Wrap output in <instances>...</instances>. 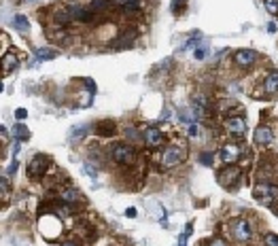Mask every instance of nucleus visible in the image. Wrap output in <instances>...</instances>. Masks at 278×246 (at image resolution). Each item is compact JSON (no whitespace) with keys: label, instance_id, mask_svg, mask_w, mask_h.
<instances>
[{"label":"nucleus","instance_id":"f257e3e1","mask_svg":"<svg viewBox=\"0 0 278 246\" xmlns=\"http://www.w3.org/2000/svg\"><path fill=\"white\" fill-rule=\"evenodd\" d=\"M253 198L259 204H263V206H274V204L278 202V185L268 182V180L257 182L253 189Z\"/></svg>","mask_w":278,"mask_h":246},{"label":"nucleus","instance_id":"f03ea898","mask_svg":"<svg viewBox=\"0 0 278 246\" xmlns=\"http://www.w3.org/2000/svg\"><path fill=\"white\" fill-rule=\"evenodd\" d=\"M39 231L45 240H55L60 234H62V221L55 216L53 212L51 214H42L39 219Z\"/></svg>","mask_w":278,"mask_h":246},{"label":"nucleus","instance_id":"7ed1b4c3","mask_svg":"<svg viewBox=\"0 0 278 246\" xmlns=\"http://www.w3.org/2000/svg\"><path fill=\"white\" fill-rule=\"evenodd\" d=\"M49 166H51V161H49V157L45 155V153H37V155L30 159L26 172H28V176H30V178H40V176H45V174H47Z\"/></svg>","mask_w":278,"mask_h":246},{"label":"nucleus","instance_id":"20e7f679","mask_svg":"<svg viewBox=\"0 0 278 246\" xmlns=\"http://www.w3.org/2000/svg\"><path fill=\"white\" fill-rule=\"evenodd\" d=\"M111 157H113V161L115 164H119V166H132L134 161H136V151L132 149L130 144H115L111 149Z\"/></svg>","mask_w":278,"mask_h":246},{"label":"nucleus","instance_id":"39448f33","mask_svg":"<svg viewBox=\"0 0 278 246\" xmlns=\"http://www.w3.org/2000/svg\"><path fill=\"white\" fill-rule=\"evenodd\" d=\"M242 178V170L236 166V164H232V166H225L223 170L219 172V182L223 185L225 189H236L238 187V182Z\"/></svg>","mask_w":278,"mask_h":246},{"label":"nucleus","instance_id":"423d86ee","mask_svg":"<svg viewBox=\"0 0 278 246\" xmlns=\"http://www.w3.org/2000/svg\"><path fill=\"white\" fill-rule=\"evenodd\" d=\"M230 229H232V236L236 238L238 242H248V240L253 238V227H251V223H248L246 219H236V221H232Z\"/></svg>","mask_w":278,"mask_h":246},{"label":"nucleus","instance_id":"0eeeda50","mask_svg":"<svg viewBox=\"0 0 278 246\" xmlns=\"http://www.w3.org/2000/svg\"><path fill=\"white\" fill-rule=\"evenodd\" d=\"M240 157H242V146L236 144V142H227V144L221 146V151H219V159L223 161L225 166L236 164Z\"/></svg>","mask_w":278,"mask_h":246},{"label":"nucleus","instance_id":"6e6552de","mask_svg":"<svg viewBox=\"0 0 278 246\" xmlns=\"http://www.w3.org/2000/svg\"><path fill=\"white\" fill-rule=\"evenodd\" d=\"M185 161V151L181 146H168L161 155V166L163 168H176Z\"/></svg>","mask_w":278,"mask_h":246},{"label":"nucleus","instance_id":"1a4fd4ad","mask_svg":"<svg viewBox=\"0 0 278 246\" xmlns=\"http://www.w3.org/2000/svg\"><path fill=\"white\" fill-rule=\"evenodd\" d=\"M259 53L253 51V49H238L236 55H234V62L240 66V68H251L255 62H257Z\"/></svg>","mask_w":278,"mask_h":246},{"label":"nucleus","instance_id":"9d476101","mask_svg":"<svg viewBox=\"0 0 278 246\" xmlns=\"http://www.w3.org/2000/svg\"><path fill=\"white\" fill-rule=\"evenodd\" d=\"M225 132H230L232 136H244L246 132V121L242 117H227L223 121Z\"/></svg>","mask_w":278,"mask_h":246},{"label":"nucleus","instance_id":"9b49d317","mask_svg":"<svg viewBox=\"0 0 278 246\" xmlns=\"http://www.w3.org/2000/svg\"><path fill=\"white\" fill-rule=\"evenodd\" d=\"M19 66V55L15 51H6L0 60V74H9Z\"/></svg>","mask_w":278,"mask_h":246},{"label":"nucleus","instance_id":"f8f14e48","mask_svg":"<svg viewBox=\"0 0 278 246\" xmlns=\"http://www.w3.org/2000/svg\"><path fill=\"white\" fill-rule=\"evenodd\" d=\"M145 142L151 146V149H158V146H161L163 142H166V138H163V134H161V130H158V128H149L147 132H145Z\"/></svg>","mask_w":278,"mask_h":246},{"label":"nucleus","instance_id":"ddd939ff","mask_svg":"<svg viewBox=\"0 0 278 246\" xmlns=\"http://www.w3.org/2000/svg\"><path fill=\"white\" fill-rule=\"evenodd\" d=\"M255 144L257 146H266V144H270L274 140V134H272V130L268 128V125H259L257 130H255Z\"/></svg>","mask_w":278,"mask_h":246},{"label":"nucleus","instance_id":"4468645a","mask_svg":"<svg viewBox=\"0 0 278 246\" xmlns=\"http://www.w3.org/2000/svg\"><path fill=\"white\" fill-rule=\"evenodd\" d=\"M96 134L98 136H106V138H113L117 134V125L113 121H100L96 125Z\"/></svg>","mask_w":278,"mask_h":246},{"label":"nucleus","instance_id":"2eb2a0df","mask_svg":"<svg viewBox=\"0 0 278 246\" xmlns=\"http://www.w3.org/2000/svg\"><path fill=\"white\" fill-rule=\"evenodd\" d=\"M55 58H58V49H53V47L37 49V60L39 62H49V60H55Z\"/></svg>","mask_w":278,"mask_h":246},{"label":"nucleus","instance_id":"dca6fc26","mask_svg":"<svg viewBox=\"0 0 278 246\" xmlns=\"http://www.w3.org/2000/svg\"><path fill=\"white\" fill-rule=\"evenodd\" d=\"M263 89H266L268 94H276V91H278V70H272V72L266 76Z\"/></svg>","mask_w":278,"mask_h":246},{"label":"nucleus","instance_id":"f3484780","mask_svg":"<svg viewBox=\"0 0 278 246\" xmlns=\"http://www.w3.org/2000/svg\"><path fill=\"white\" fill-rule=\"evenodd\" d=\"M60 198L66 202V204H73V202H79V200H81V193L77 191L75 187H66V189H62Z\"/></svg>","mask_w":278,"mask_h":246},{"label":"nucleus","instance_id":"a211bd4d","mask_svg":"<svg viewBox=\"0 0 278 246\" xmlns=\"http://www.w3.org/2000/svg\"><path fill=\"white\" fill-rule=\"evenodd\" d=\"M13 26H15V30L24 32V34L30 32V22H28L26 15H15V17H13Z\"/></svg>","mask_w":278,"mask_h":246},{"label":"nucleus","instance_id":"6ab92c4d","mask_svg":"<svg viewBox=\"0 0 278 246\" xmlns=\"http://www.w3.org/2000/svg\"><path fill=\"white\" fill-rule=\"evenodd\" d=\"M87 132H89V123H83V125H79V128H75L73 132H70V140H81Z\"/></svg>","mask_w":278,"mask_h":246},{"label":"nucleus","instance_id":"aec40b11","mask_svg":"<svg viewBox=\"0 0 278 246\" xmlns=\"http://www.w3.org/2000/svg\"><path fill=\"white\" fill-rule=\"evenodd\" d=\"M11 193V180L6 176H0V198H6Z\"/></svg>","mask_w":278,"mask_h":246},{"label":"nucleus","instance_id":"412c9836","mask_svg":"<svg viewBox=\"0 0 278 246\" xmlns=\"http://www.w3.org/2000/svg\"><path fill=\"white\" fill-rule=\"evenodd\" d=\"M185 9H187V0H172V13L174 15H181Z\"/></svg>","mask_w":278,"mask_h":246},{"label":"nucleus","instance_id":"4be33fe9","mask_svg":"<svg viewBox=\"0 0 278 246\" xmlns=\"http://www.w3.org/2000/svg\"><path fill=\"white\" fill-rule=\"evenodd\" d=\"M263 4L270 15H278V0H263Z\"/></svg>","mask_w":278,"mask_h":246},{"label":"nucleus","instance_id":"5701e85b","mask_svg":"<svg viewBox=\"0 0 278 246\" xmlns=\"http://www.w3.org/2000/svg\"><path fill=\"white\" fill-rule=\"evenodd\" d=\"M15 136L21 140V138H30V132H28V128L24 123H17L15 125Z\"/></svg>","mask_w":278,"mask_h":246},{"label":"nucleus","instance_id":"b1692460","mask_svg":"<svg viewBox=\"0 0 278 246\" xmlns=\"http://www.w3.org/2000/svg\"><path fill=\"white\" fill-rule=\"evenodd\" d=\"M199 161H202L204 166H212L215 164V155H212V153H202V155H199Z\"/></svg>","mask_w":278,"mask_h":246},{"label":"nucleus","instance_id":"393cba45","mask_svg":"<svg viewBox=\"0 0 278 246\" xmlns=\"http://www.w3.org/2000/svg\"><path fill=\"white\" fill-rule=\"evenodd\" d=\"M266 246H278V236L276 234H268L266 236Z\"/></svg>","mask_w":278,"mask_h":246},{"label":"nucleus","instance_id":"a878e982","mask_svg":"<svg viewBox=\"0 0 278 246\" xmlns=\"http://www.w3.org/2000/svg\"><path fill=\"white\" fill-rule=\"evenodd\" d=\"M194 58H196V60H204V58H206V47H204V45L196 49V51H194Z\"/></svg>","mask_w":278,"mask_h":246},{"label":"nucleus","instance_id":"bb28decb","mask_svg":"<svg viewBox=\"0 0 278 246\" xmlns=\"http://www.w3.org/2000/svg\"><path fill=\"white\" fill-rule=\"evenodd\" d=\"M115 4H119V6H130V4H136V2H140V0H113Z\"/></svg>","mask_w":278,"mask_h":246},{"label":"nucleus","instance_id":"cd10ccee","mask_svg":"<svg viewBox=\"0 0 278 246\" xmlns=\"http://www.w3.org/2000/svg\"><path fill=\"white\" fill-rule=\"evenodd\" d=\"M83 170L89 174V176H96V170H94V166H89V164H83Z\"/></svg>","mask_w":278,"mask_h":246},{"label":"nucleus","instance_id":"c85d7f7f","mask_svg":"<svg viewBox=\"0 0 278 246\" xmlns=\"http://www.w3.org/2000/svg\"><path fill=\"white\" fill-rule=\"evenodd\" d=\"M15 117H17V119H26V117H28V110H26V108H17V110H15Z\"/></svg>","mask_w":278,"mask_h":246},{"label":"nucleus","instance_id":"c756f323","mask_svg":"<svg viewBox=\"0 0 278 246\" xmlns=\"http://www.w3.org/2000/svg\"><path fill=\"white\" fill-rule=\"evenodd\" d=\"M208 246H227V244H225V240H221V238H215V240H210Z\"/></svg>","mask_w":278,"mask_h":246},{"label":"nucleus","instance_id":"7c9ffc66","mask_svg":"<svg viewBox=\"0 0 278 246\" xmlns=\"http://www.w3.org/2000/svg\"><path fill=\"white\" fill-rule=\"evenodd\" d=\"M62 246H81V242H77V240H73V238H70V240H64Z\"/></svg>","mask_w":278,"mask_h":246},{"label":"nucleus","instance_id":"2f4dec72","mask_svg":"<svg viewBox=\"0 0 278 246\" xmlns=\"http://www.w3.org/2000/svg\"><path fill=\"white\" fill-rule=\"evenodd\" d=\"M0 91H2V83H0Z\"/></svg>","mask_w":278,"mask_h":246}]
</instances>
